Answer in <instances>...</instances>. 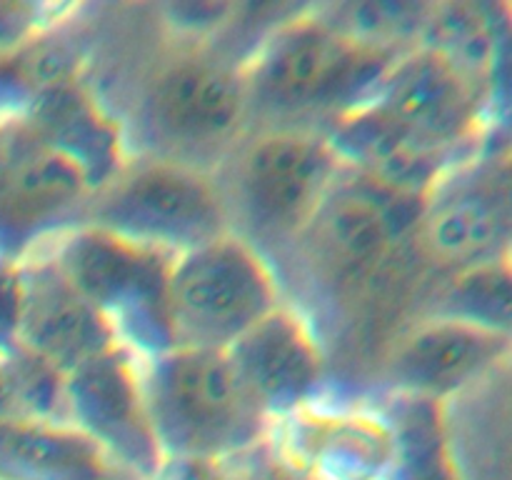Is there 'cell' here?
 Returning a JSON list of instances; mask_svg holds the SVG:
<instances>
[{
    "instance_id": "1",
    "label": "cell",
    "mask_w": 512,
    "mask_h": 480,
    "mask_svg": "<svg viewBox=\"0 0 512 480\" xmlns=\"http://www.w3.org/2000/svg\"><path fill=\"white\" fill-rule=\"evenodd\" d=\"M160 453L225 460L253 448L268 415L258 408L225 350L170 348L140 378Z\"/></svg>"
},
{
    "instance_id": "2",
    "label": "cell",
    "mask_w": 512,
    "mask_h": 480,
    "mask_svg": "<svg viewBox=\"0 0 512 480\" xmlns=\"http://www.w3.org/2000/svg\"><path fill=\"white\" fill-rule=\"evenodd\" d=\"M395 58V48L350 38L325 18H293L275 30L243 75L248 103L255 100L278 113L340 103L350 110L373 95Z\"/></svg>"
},
{
    "instance_id": "3",
    "label": "cell",
    "mask_w": 512,
    "mask_h": 480,
    "mask_svg": "<svg viewBox=\"0 0 512 480\" xmlns=\"http://www.w3.org/2000/svg\"><path fill=\"white\" fill-rule=\"evenodd\" d=\"M278 305V283L250 240L225 233L175 255L168 275L173 348L225 350Z\"/></svg>"
},
{
    "instance_id": "4",
    "label": "cell",
    "mask_w": 512,
    "mask_h": 480,
    "mask_svg": "<svg viewBox=\"0 0 512 480\" xmlns=\"http://www.w3.org/2000/svg\"><path fill=\"white\" fill-rule=\"evenodd\" d=\"M175 255L83 225L60 243L55 265L105 318L123 348L150 358L173 348L168 275Z\"/></svg>"
},
{
    "instance_id": "5",
    "label": "cell",
    "mask_w": 512,
    "mask_h": 480,
    "mask_svg": "<svg viewBox=\"0 0 512 480\" xmlns=\"http://www.w3.org/2000/svg\"><path fill=\"white\" fill-rule=\"evenodd\" d=\"M88 225L180 255L230 233L228 203L210 175L185 160L155 158L115 173L85 208Z\"/></svg>"
},
{
    "instance_id": "6",
    "label": "cell",
    "mask_w": 512,
    "mask_h": 480,
    "mask_svg": "<svg viewBox=\"0 0 512 480\" xmlns=\"http://www.w3.org/2000/svg\"><path fill=\"white\" fill-rule=\"evenodd\" d=\"M423 208L425 198L340 165L333 188L300 235H308L310 258L333 288L360 293L415 240Z\"/></svg>"
},
{
    "instance_id": "7",
    "label": "cell",
    "mask_w": 512,
    "mask_h": 480,
    "mask_svg": "<svg viewBox=\"0 0 512 480\" xmlns=\"http://www.w3.org/2000/svg\"><path fill=\"white\" fill-rule=\"evenodd\" d=\"M340 173L325 135L268 130L245 145L235 165V198L250 230L263 238H298Z\"/></svg>"
},
{
    "instance_id": "8",
    "label": "cell",
    "mask_w": 512,
    "mask_h": 480,
    "mask_svg": "<svg viewBox=\"0 0 512 480\" xmlns=\"http://www.w3.org/2000/svg\"><path fill=\"white\" fill-rule=\"evenodd\" d=\"M95 193L78 160L40 143L23 123L10 125L0 180V260H18L40 235L88 208Z\"/></svg>"
},
{
    "instance_id": "9",
    "label": "cell",
    "mask_w": 512,
    "mask_h": 480,
    "mask_svg": "<svg viewBox=\"0 0 512 480\" xmlns=\"http://www.w3.org/2000/svg\"><path fill=\"white\" fill-rule=\"evenodd\" d=\"M368 100L420 143L448 153L478 130L483 83L448 55L420 43L390 63Z\"/></svg>"
},
{
    "instance_id": "10",
    "label": "cell",
    "mask_w": 512,
    "mask_h": 480,
    "mask_svg": "<svg viewBox=\"0 0 512 480\" xmlns=\"http://www.w3.org/2000/svg\"><path fill=\"white\" fill-rule=\"evenodd\" d=\"M65 398L70 425L88 435L100 450H110L148 478L158 470L163 453L128 348L113 345L70 370L65 375Z\"/></svg>"
},
{
    "instance_id": "11",
    "label": "cell",
    "mask_w": 512,
    "mask_h": 480,
    "mask_svg": "<svg viewBox=\"0 0 512 480\" xmlns=\"http://www.w3.org/2000/svg\"><path fill=\"white\" fill-rule=\"evenodd\" d=\"M248 108V88L238 70L183 58L165 65L150 83L145 123L168 145L205 150L235 138Z\"/></svg>"
},
{
    "instance_id": "12",
    "label": "cell",
    "mask_w": 512,
    "mask_h": 480,
    "mask_svg": "<svg viewBox=\"0 0 512 480\" xmlns=\"http://www.w3.org/2000/svg\"><path fill=\"white\" fill-rule=\"evenodd\" d=\"M508 230V173L490 163L468 178L438 180L425 198L415 243L425 258L458 270L508 255Z\"/></svg>"
},
{
    "instance_id": "13",
    "label": "cell",
    "mask_w": 512,
    "mask_h": 480,
    "mask_svg": "<svg viewBox=\"0 0 512 480\" xmlns=\"http://www.w3.org/2000/svg\"><path fill=\"white\" fill-rule=\"evenodd\" d=\"M18 345L68 375L120 343L55 260H35L20 263Z\"/></svg>"
},
{
    "instance_id": "14",
    "label": "cell",
    "mask_w": 512,
    "mask_h": 480,
    "mask_svg": "<svg viewBox=\"0 0 512 480\" xmlns=\"http://www.w3.org/2000/svg\"><path fill=\"white\" fill-rule=\"evenodd\" d=\"M510 333L458 318H430L395 343L385 378L410 398L440 400L508 355Z\"/></svg>"
},
{
    "instance_id": "15",
    "label": "cell",
    "mask_w": 512,
    "mask_h": 480,
    "mask_svg": "<svg viewBox=\"0 0 512 480\" xmlns=\"http://www.w3.org/2000/svg\"><path fill=\"white\" fill-rule=\"evenodd\" d=\"M225 353L268 418L308 408L323 380V353L308 325L288 308L265 315Z\"/></svg>"
},
{
    "instance_id": "16",
    "label": "cell",
    "mask_w": 512,
    "mask_h": 480,
    "mask_svg": "<svg viewBox=\"0 0 512 480\" xmlns=\"http://www.w3.org/2000/svg\"><path fill=\"white\" fill-rule=\"evenodd\" d=\"M325 140L343 168L415 198H428L443 180L445 150L420 143L373 100L343 110Z\"/></svg>"
},
{
    "instance_id": "17",
    "label": "cell",
    "mask_w": 512,
    "mask_h": 480,
    "mask_svg": "<svg viewBox=\"0 0 512 480\" xmlns=\"http://www.w3.org/2000/svg\"><path fill=\"white\" fill-rule=\"evenodd\" d=\"M290 453L318 480H385L395 455L388 420L365 413L290 415Z\"/></svg>"
},
{
    "instance_id": "18",
    "label": "cell",
    "mask_w": 512,
    "mask_h": 480,
    "mask_svg": "<svg viewBox=\"0 0 512 480\" xmlns=\"http://www.w3.org/2000/svg\"><path fill=\"white\" fill-rule=\"evenodd\" d=\"M0 480H105V458L73 425L15 413L0 385Z\"/></svg>"
},
{
    "instance_id": "19",
    "label": "cell",
    "mask_w": 512,
    "mask_h": 480,
    "mask_svg": "<svg viewBox=\"0 0 512 480\" xmlns=\"http://www.w3.org/2000/svg\"><path fill=\"white\" fill-rule=\"evenodd\" d=\"M20 123L40 143L78 160L98 190L118 173V138L113 123L100 113L75 78L40 90Z\"/></svg>"
},
{
    "instance_id": "20",
    "label": "cell",
    "mask_w": 512,
    "mask_h": 480,
    "mask_svg": "<svg viewBox=\"0 0 512 480\" xmlns=\"http://www.w3.org/2000/svg\"><path fill=\"white\" fill-rule=\"evenodd\" d=\"M500 28L503 18L493 5L445 3L430 5L420 38L483 83L498 58Z\"/></svg>"
},
{
    "instance_id": "21",
    "label": "cell",
    "mask_w": 512,
    "mask_h": 480,
    "mask_svg": "<svg viewBox=\"0 0 512 480\" xmlns=\"http://www.w3.org/2000/svg\"><path fill=\"white\" fill-rule=\"evenodd\" d=\"M395 455L385 480H458L440 423L438 400L410 398L390 423Z\"/></svg>"
},
{
    "instance_id": "22",
    "label": "cell",
    "mask_w": 512,
    "mask_h": 480,
    "mask_svg": "<svg viewBox=\"0 0 512 480\" xmlns=\"http://www.w3.org/2000/svg\"><path fill=\"white\" fill-rule=\"evenodd\" d=\"M433 318H458L510 333L508 255L458 268L440 290Z\"/></svg>"
},
{
    "instance_id": "23",
    "label": "cell",
    "mask_w": 512,
    "mask_h": 480,
    "mask_svg": "<svg viewBox=\"0 0 512 480\" xmlns=\"http://www.w3.org/2000/svg\"><path fill=\"white\" fill-rule=\"evenodd\" d=\"M45 8L30 3H0V58L15 55L48 28Z\"/></svg>"
},
{
    "instance_id": "24",
    "label": "cell",
    "mask_w": 512,
    "mask_h": 480,
    "mask_svg": "<svg viewBox=\"0 0 512 480\" xmlns=\"http://www.w3.org/2000/svg\"><path fill=\"white\" fill-rule=\"evenodd\" d=\"M20 260H0V358L18 343Z\"/></svg>"
},
{
    "instance_id": "25",
    "label": "cell",
    "mask_w": 512,
    "mask_h": 480,
    "mask_svg": "<svg viewBox=\"0 0 512 480\" xmlns=\"http://www.w3.org/2000/svg\"><path fill=\"white\" fill-rule=\"evenodd\" d=\"M150 480H230L223 460L195 455H165Z\"/></svg>"
},
{
    "instance_id": "26",
    "label": "cell",
    "mask_w": 512,
    "mask_h": 480,
    "mask_svg": "<svg viewBox=\"0 0 512 480\" xmlns=\"http://www.w3.org/2000/svg\"><path fill=\"white\" fill-rule=\"evenodd\" d=\"M8 145H10V125L8 128L0 125V180H3L5 163H8Z\"/></svg>"
},
{
    "instance_id": "27",
    "label": "cell",
    "mask_w": 512,
    "mask_h": 480,
    "mask_svg": "<svg viewBox=\"0 0 512 480\" xmlns=\"http://www.w3.org/2000/svg\"><path fill=\"white\" fill-rule=\"evenodd\" d=\"M263 480H293L290 475H285L283 470H273V473H263Z\"/></svg>"
},
{
    "instance_id": "28",
    "label": "cell",
    "mask_w": 512,
    "mask_h": 480,
    "mask_svg": "<svg viewBox=\"0 0 512 480\" xmlns=\"http://www.w3.org/2000/svg\"><path fill=\"white\" fill-rule=\"evenodd\" d=\"M245 480H263V475H258V478H245Z\"/></svg>"
}]
</instances>
